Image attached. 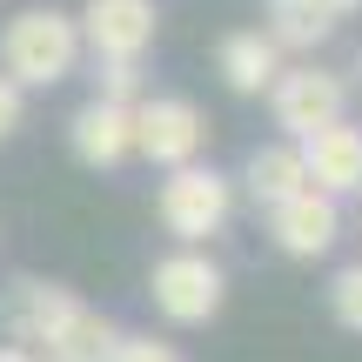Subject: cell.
I'll return each instance as SVG.
<instances>
[{"label":"cell","mask_w":362,"mask_h":362,"mask_svg":"<svg viewBox=\"0 0 362 362\" xmlns=\"http://www.w3.org/2000/svg\"><path fill=\"white\" fill-rule=\"evenodd\" d=\"M269 115H275V128H282V141H302V134H315V128L349 115V81H342L336 67H315V61L282 67L275 88H269Z\"/></svg>","instance_id":"5b68a950"},{"label":"cell","mask_w":362,"mask_h":362,"mask_svg":"<svg viewBox=\"0 0 362 362\" xmlns=\"http://www.w3.org/2000/svg\"><path fill=\"white\" fill-rule=\"evenodd\" d=\"M115 342H121V322L81 302V309L67 315V322L54 329L34 356H40V362H107V356H115Z\"/></svg>","instance_id":"4fadbf2b"},{"label":"cell","mask_w":362,"mask_h":362,"mask_svg":"<svg viewBox=\"0 0 362 362\" xmlns=\"http://www.w3.org/2000/svg\"><path fill=\"white\" fill-rule=\"evenodd\" d=\"M107 362H188V356H181L175 342H161V336H128V329H121V342H115Z\"/></svg>","instance_id":"e0dca14e"},{"label":"cell","mask_w":362,"mask_h":362,"mask_svg":"<svg viewBox=\"0 0 362 362\" xmlns=\"http://www.w3.org/2000/svg\"><path fill=\"white\" fill-rule=\"evenodd\" d=\"M342 81H349V94H356V88H362V47H356V54H349V67H342Z\"/></svg>","instance_id":"ffe728a7"},{"label":"cell","mask_w":362,"mask_h":362,"mask_svg":"<svg viewBox=\"0 0 362 362\" xmlns=\"http://www.w3.org/2000/svg\"><path fill=\"white\" fill-rule=\"evenodd\" d=\"M67 148H74L81 168H121L134 161V107H115V101H81L74 121H67Z\"/></svg>","instance_id":"9c48e42d"},{"label":"cell","mask_w":362,"mask_h":362,"mask_svg":"<svg viewBox=\"0 0 362 362\" xmlns=\"http://www.w3.org/2000/svg\"><path fill=\"white\" fill-rule=\"evenodd\" d=\"M208 148V115L188 101V94H141L134 101V155L155 161L161 175L202 161Z\"/></svg>","instance_id":"277c9868"},{"label":"cell","mask_w":362,"mask_h":362,"mask_svg":"<svg viewBox=\"0 0 362 362\" xmlns=\"http://www.w3.org/2000/svg\"><path fill=\"white\" fill-rule=\"evenodd\" d=\"M0 362H40L34 349H21V342H0Z\"/></svg>","instance_id":"d6986e66"},{"label":"cell","mask_w":362,"mask_h":362,"mask_svg":"<svg viewBox=\"0 0 362 362\" xmlns=\"http://www.w3.org/2000/svg\"><path fill=\"white\" fill-rule=\"evenodd\" d=\"M329 315H336L349 336H362V262L336 269V282H329Z\"/></svg>","instance_id":"2e32d148"},{"label":"cell","mask_w":362,"mask_h":362,"mask_svg":"<svg viewBox=\"0 0 362 362\" xmlns=\"http://www.w3.org/2000/svg\"><path fill=\"white\" fill-rule=\"evenodd\" d=\"M148 302H155L168 322L202 329V322H215L221 302H228V275H221V262L208 255V248H175V255H161L155 269H148Z\"/></svg>","instance_id":"3957f363"},{"label":"cell","mask_w":362,"mask_h":362,"mask_svg":"<svg viewBox=\"0 0 362 362\" xmlns=\"http://www.w3.org/2000/svg\"><path fill=\"white\" fill-rule=\"evenodd\" d=\"M228 215H235V181L221 168H208V161L168 168V181H161V194H155V221L175 235L181 248L215 242V235L228 228Z\"/></svg>","instance_id":"7a4b0ae2"},{"label":"cell","mask_w":362,"mask_h":362,"mask_svg":"<svg viewBox=\"0 0 362 362\" xmlns=\"http://www.w3.org/2000/svg\"><path fill=\"white\" fill-rule=\"evenodd\" d=\"M282 47L269 40V27H235V34H221L215 47V74L228 94H242V101H255V94L275 88V74H282Z\"/></svg>","instance_id":"8fae6325"},{"label":"cell","mask_w":362,"mask_h":362,"mask_svg":"<svg viewBox=\"0 0 362 362\" xmlns=\"http://www.w3.org/2000/svg\"><path fill=\"white\" fill-rule=\"evenodd\" d=\"M141 94H148V67L141 61H94V101L134 107Z\"/></svg>","instance_id":"9a60e30c"},{"label":"cell","mask_w":362,"mask_h":362,"mask_svg":"<svg viewBox=\"0 0 362 362\" xmlns=\"http://www.w3.org/2000/svg\"><path fill=\"white\" fill-rule=\"evenodd\" d=\"M21 121H27V88H13V81L0 74V141L21 134Z\"/></svg>","instance_id":"ac0fdd59"},{"label":"cell","mask_w":362,"mask_h":362,"mask_svg":"<svg viewBox=\"0 0 362 362\" xmlns=\"http://www.w3.org/2000/svg\"><path fill=\"white\" fill-rule=\"evenodd\" d=\"M242 188H248V202L269 215L275 202H288L296 188H309V168H302V148L296 141H262V148H248V161H242Z\"/></svg>","instance_id":"7c38bea8"},{"label":"cell","mask_w":362,"mask_h":362,"mask_svg":"<svg viewBox=\"0 0 362 362\" xmlns=\"http://www.w3.org/2000/svg\"><path fill=\"white\" fill-rule=\"evenodd\" d=\"M269 242L282 248L288 262H322L329 248L342 242V202L322 188H296L288 202L269 208Z\"/></svg>","instance_id":"52a82bcc"},{"label":"cell","mask_w":362,"mask_h":362,"mask_svg":"<svg viewBox=\"0 0 362 362\" xmlns=\"http://www.w3.org/2000/svg\"><path fill=\"white\" fill-rule=\"evenodd\" d=\"M81 309V296L67 282H40V275H13L0 288V336L21 342V349H40L67 315Z\"/></svg>","instance_id":"ba28073f"},{"label":"cell","mask_w":362,"mask_h":362,"mask_svg":"<svg viewBox=\"0 0 362 362\" xmlns=\"http://www.w3.org/2000/svg\"><path fill=\"white\" fill-rule=\"evenodd\" d=\"M74 27L94 61H148V47L161 34V7L155 0H88L74 13Z\"/></svg>","instance_id":"8992f818"},{"label":"cell","mask_w":362,"mask_h":362,"mask_svg":"<svg viewBox=\"0 0 362 362\" xmlns=\"http://www.w3.org/2000/svg\"><path fill=\"white\" fill-rule=\"evenodd\" d=\"M81 27L74 13L61 7H21L7 27H0V74L13 88H54L81 67Z\"/></svg>","instance_id":"6da1fadb"},{"label":"cell","mask_w":362,"mask_h":362,"mask_svg":"<svg viewBox=\"0 0 362 362\" xmlns=\"http://www.w3.org/2000/svg\"><path fill=\"white\" fill-rule=\"evenodd\" d=\"M336 34V13L315 7V0H269V40L282 54H315Z\"/></svg>","instance_id":"5bb4252c"},{"label":"cell","mask_w":362,"mask_h":362,"mask_svg":"<svg viewBox=\"0 0 362 362\" xmlns=\"http://www.w3.org/2000/svg\"><path fill=\"white\" fill-rule=\"evenodd\" d=\"M315 7H329V13H336V21H349V13L362 7V0H315Z\"/></svg>","instance_id":"44dd1931"},{"label":"cell","mask_w":362,"mask_h":362,"mask_svg":"<svg viewBox=\"0 0 362 362\" xmlns=\"http://www.w3.org/2000/svg\"><path fill=\"white\" fill-rule=\"evenodd\" d=\"M302 168H309V188H322V194H362V128L349 115L342 121H329V128H315V134H302Z\"/></svg>","instance_id":"30bf717a"}]
</instances>
